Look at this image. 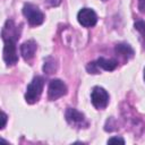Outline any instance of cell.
Returning a JSON list of instances; mask_svg holds the SVG:
<instances>
[{"instance_id":"2","label":"cell","mask_w":145,"mask_h":145,"mask_svg":"<svg viewBox=\"0 0 145 145\" xmlns=\"http://www.w3.org/2000/svg\"><path fill=\"white\" fill-rule=\"evenodd\" d=\"M23 14L32 26H39L44 22V14L33 3H25L23 7Z\"/></svg>"},{"instance_id":"17","label":"cell","mask_w":145,"mask_h":145,"mask_svg":"<svg viewBox=\"0 0 145 145\" xmlns=\"http://www.w3.org/2000/svg\"><path fill=\"white\" fill-rule=\"evenodd\" d=\"M1 119H2V123H1L0 129H3L6 127V122H7V114L3 111H1Z\"/></svg>"},{"instance_id":"12","label":"cell","mask_w":145,"mask_h":145,"mask_svg":"<svg viewBox=\"0 0 145 145\" xmlns=\"http://www.w3.org/2000/svg\"><path fill=\"white\" fill-rule=\"evenodd\" d=\"M57 68H58V63H57V61H56L53 58L49 57V58H46V59L44 60V63H43V71L46 72L48 75L53 74V72L57 70Z\"/></svg>"},{"instance_id":"1","label":"cell","mask_w":145,"mask_h":145,"mask_svg":"<svg viewBox=\"0 0 145 145\" xmlns=\"http://www.w3.org/2000/svg\"><path fill=\"white\" fill-rule=\"evenodd\" d=\"M43 86H44V79L41 76H36L33 78V80L28 84L26 93H25V100L27 103L33 104L35 102L39 101L42 91H43Z\"/></svg>"},{"instance_id":"3","label":"cell","mask_w":145,"mask_h":145,"mask_svg":"<svg viewBox=\"0 0 145 145\" xmlns=\"http://www.w3.org/2000/svg\"><path fill=\"white\" fill-rule=\"evenodd\" d=\"M3 60L7 66H14L18 61L17 50H16V40L14 39H6L3 40Z\"/></svg>"},{"instance_id":"20","label":"cell","mask_w":145,"mask_h":145,"mask_svg":"<svg viewBox=\"0 0 145 145\" xmlns=\"http://www.w3.org/2000/svg\"><path fill=\"white\" fill-rule=\"evenodd\" d=\"M102 1H106V0H102Z\"/></svg>"},{"instance_id":"7","label":"cell","mask_w":145,"mask_h":145,"mask_svg":"<svg viewBox=\"0 0 145 145\" xmlns=\"http://www.w3.org/2000/svg\"><path fill=\"white\" fill-rule=\"evenodd\" d=\"M77 20L84 27H93L97 22V16L93 9L83 8L77 14Z\"/></svg>"},{"instance_id":"16","label":"cell","mask_w":145,"mask_h":145,"mask_svg":"<svg viewBox=\"0 0 145 145\" xmlns=\"http://www.w3.org/2000/svg\"><path fill=\"white\" fill-rule=\"evenodd\" d=\"M45 3L49 7H58L61 3V0H45Z\"/></svg>"},{"instance_id":"13","label":"cell","mask_w":145,"mask_h":145,"mask_svg":"<svg viewBox=\"0 0 145 145\" xmlns=\"http://www.w3.org/2000/svg\"><path fill=\"white\" fill-rule=\"evenodd\" d=\"M134 26H135V29L139 32L140 41H142V44H143V49H145V22L144 20H137Z\"/></svg>"},{"instance_id":"8","label":"cell","mask_w":145,"mask_h":145,"mask_svg":"<svg viewBox=\"0 0 145 145\" xmlns=\"http://www.w3.org/2000/svg\"><path fill=\"white\" fill-rule=\"evenodd\" d=\"M36 48H37L36 42L33 41V40H28V41L24 42L20 45V54H22V57L24 58L25 61H29L34 57Z\"/></svg>"},{"instance_id":"14","label":"cell","mask_w":145,"mask_h":145,"mask_svg":"<svg viewBox=\"0 0 145 145\" xmlns=\"http://www.w3.org/2000/svg\"><path fill=\"white\" fill-rule=\"evenodd\" d=\"M86 70H87L89 74H99V66H97L96 61L89 62V63L86 66Z\"/></svg>"},{"instance_id":"19","label":"cell","mask_w":145,"mask_h":145,"mask_svg":"<svg viewBox=\"0 0 145 145\" xmlns=\"http://www.w3.org/2000/svg\"><path fill=\"white\" fill-rule=\"evenodd\" d=\"M144 80H145V69H144Z\"/></svg>"},{"instance_id":"11","label":"cell","mask_w":145,"mask_h":145,"mask_svg":"<svg viewBox=\"0 0 145 145\" xmlns=\"http://www.w3.org/2000/svg\"><path fill=\"white\" fill-rule=\"evenodd\" d=\"M96 63L99 66V68H102L106 71H112L117 68L118 66V61L114 59H105V58H99L96 60Z\"/></svg>"},{"instance_id":"4","label":"cell","mask_w":145,"mask_h":145,"mask_svg":"<svg viewBox=\"0 0 145 145\" xmlns=\"http://www.w3.org/2000/svg\"><path fill=\"white\" fill-rule=\"evenodd\" d=\"M65 117H66V120L69 125L74 126V127H77V128H86L88 126V122L86 121V118L85 116L74 109V108H68L66 110V113H65Z\"/></svg>"},{"instance_id":"15","label":"cell","mask_w":145,"mask_h":145,"mask_svg":"<svg viewBox=\"0 0 145 145\" xmlns=\"http://www.w3.org/2000/svg\"><path fill=\"white\" fill-rule=\"evenodd\" d=\"M108 143H110V144H112V143H120V144H125V140H123V138L116 136V137H111V138H109V139H108Z\"/></svg>"},{"instance_id":"6","label":"cell","mask_w":145,"mask_h":145,"mask_svg":"<svg viewBox=\"0 0 145 145\" xmlns=\"http://www.w3.org/2000/svg\"><path fill=\"white\" fill-rule=\"evenodd\" d=\"M67 94V86L60 79H52L48 87V97L51 101H56L59 97Z\"/></svg>"},{"instance_id":"18","label":"cell","mask_w":145,"mask_h":145,"mask_svg":"<svg viewBox=\"0 0 145 145\" xmlns=\"http://www.w3.org/2000/svg\"><path fill=\"white\" fill-rule=\"evenodd\" d=\"M138 8L142 12H145V0H138Z\"/></svg>"},{"instance_id":"9","label":"cell","mask_w":145,"mask_h":145,"mask_svg":"<svg viewBox=\"0 0 145 145\" xmlns=\"http://www.w3.org/2000/svg\"><path fill=\"white\" fill-rule=\"evenodd\" d=\"M1 35H2V40H6V39L18 40L19 39L18 27L14 24L12 20H7L6 24H5V26H3V28H2Z\"/></svg>"},{"instance_id":"5","label":"cell","mask_w":145,"mask_h":145,"mask_svg":"<svg viewBox=\"0 0 145 145\" xmlns=\"http://www.w3.org/2000/svg\"><path fill=\"white\" fill-rule=\"evenodd\" d=\"M91 100H92V104L96 109L101 110V109L106 108V105L109 103V94H108V92L103 87L95 86L92 89Z\"/></svg>"},{"instance_id":"10","label":"cell","mask_w":145,"mask_h":145,"mask_svg":"<svg viewBox=\"0 0 145 145\" xmlns=\"http://www.w3.org/2000/svg\"><path fill=\"white\" fill-rule=\"evenodd\" d=\"M114 52L119 57L123 58V60H129L130 58L134 57V50H133V48L129 44H126V43H119V44H117L116 48H114Z\"/></svg>"}]
</instances>
